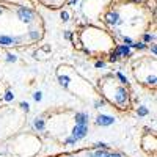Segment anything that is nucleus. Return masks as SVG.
Here are the masks:
<instances>
[{"mask_svg": "<svg viewBox=\"0 0 157 157\" xmlns=\"http://www.w3.org/2000/svg\"><path fill=\"white\" fill-rule=\"evenodd\" d=\"M148 83H155V75H152V77H148Z\"/></svg>", "mask_w": 157, "mask_h": 157, "instance_id": "21", "label": "nucleus"}, {"mask_svg": "<svg viewBox=\"0 0 157 157\" xmlns=\"http://www.w3.org/2000/svg\"><path fill=\"white\" fill-rule=\"evenodd\" d=\"M109 157H121V154H116V152H113V154H109Z\"/></svg>", "mask_w": 157, "mask_h": 157, "instance_id": "27", "label": "nucleus"}, {"mask_svg": "<svg viewBox=\"0 0 157 157\" xmlns=\"http://www.w3.org/2000/svg\"><path fill=\"white\" fill-rule=\"evenodd\" d=\"M96 68H104V61H98L96 63Z\"/></svg>", "mask_w": 157, "mask_h": 157, "instance_id": "24", "label": "nucleus"}, {"mask_svg": "<svg viewBox=\"0 0 157 157\" xmlns=\"http://www.w3.org/2000/svg\"><path fill=\"white\" fill-rule=\"evenodd\" d=\"M137 113H138V116H146L148 115V109L146 107H138Z\"/></svg>", "mask_w": 157, "mask_h": 157, "instance_id": "11", "label": "nucleus"}, {"mask_svg": "<svg viewBox=\"0 0 157 157\" xmlns=\"http://www.w3.org/2000/svg\"><path fill=\"white\" fill-rule=\"evenodd\" d=\"M115 55L118 57V55H124V57H130V47H129V44H126V46H120L116 49V52H115Z\"/></svg>", "mask_w": 157, "mask_h": 157, "instance_id": "6", "label": "nucleus"}, {"mask_svg": "<svg viewBox=\"0 0 157 157\" xmlns=\"http://www.w3.org/2000/svg\"><path fill=\"white\" fill-rule=\"evenodd\" d=\"M132 47H135V49H146V44H141V43H138V44H130Z\"/></svg>", "mask_w": 157, "mask_h": 157, "instance_id": "16", "label": "nucleus"}, {"mask_svg": "<svg viewBox=\"0 0 157 157\" xmlns=\"http://www.w3.org/2000/svg\"><path fill=\"white\" fill-rule=\"evenodd\" d=\"M13 99H14V94H13L11 91H6V94H5V101H6V102H11Z\"/></svg>", "mask_w": 157, "mask_h": 157, "instance_id": "12", "label": "nucleus"}, {"mask_svg": "<svg viewBox=\"0 0 157 157\" xmlns=\"http://www.w3.org/2000/svg\"><path fill=\"white\" fill-rule=\"evenodd\" d=\"M118 78H120V80H121L123 83H127V78H126V77H124L121 72H118Z\"/></svg>", "mask_w": 157, "mask_h": 157, "instance_id": "17", "label": "nucleus"}, {"mask_svg": "<svg viewBox=\"0 0 157 157\" xmlns=\"http://www.w3.org/2000/svg\"><path fill=\"white\" fill-rule=\"evenodd\" d=\"M75 123L77 124H82V126H86L88 124V113H83V112H80V113H75Z\"/></svg>", "mask_w": 157, "mask_h": 157, "instance_id": "5", "label": "nucleus"}, {"mask_svg": "<svg viewBox=\"0 0 157 157\" xmlns=\"http://www.w3.org/2000/svg\"><path fill=\"white\" fill-rule=\"evenodd\" d=\"M75 141H77L75 138H68V140H66V143H68V145H74Z\"/></svg>", "mask_w": 157, "mask_h": 157, "instance_id": "23", "label": "nucleus"}, {"mask_svg": "<svg viewBox=\"0 0 157 157\" xmlns=\"http://www.w3.org/2000/svg\"><path fill=\"white\" fill-rule=\"evenodd\" d=\"M115 123V118L109 116V115H99L96 118V124L98 126H112Z\"/></svg>", "mask_w": 157, "mask_h": 157, "instance_id": "3", "label": "nucleus"}, {"mask_svg": "<svg viewBox=\"0 0 157 157\" xmlns=\"http://www.w3.org/2000/svg\"><path fill=\"white\" fill-rule=\"evenodd\" d=\"M0 44L2 46H11V44H14V39L10 38V36H0Z\"/></svg>", "mask_w": 157, "mask_h": 157, "instance_id": "8", "label": "nucleus"}, {"mask_svg": "<svg viewBox=\"0 0 157 157\" xmlns=\"http://www.w3.org/2000/svg\"><path fill=\"white\" fill-rule=\"evenodd\" d=\"M94 157H109V152H105V151H98L96 154H93Z\"/></svg>", "mask_w": 157, "mask_h": 157, "instance_id": "13", "label": "nucleus"}, {"mask_svg": "<svg viewBox=\"0 0 157 157\" xmlns=\"http://www.w3.org/2000/svg\"><path fill=\"white\" fill-rule=\"evenodd\" d=\"M33 99H35L36 102H39V101L43 99V93H39V91H36V93L33 94Z\"/></svg>", "mask_w": 157, "mask_h": 157, "instance_id": "14", "label": "nucleus"}, {"mask_svg": "<svg viewBox=\"0 0 157 157\" xmlns=\"http://www.w3.org/2000/svg\"><path fill=\"white\" fill-rule=\"evenodd\" d=\"M21 107H22L25 112H29V104H27V102H22V104H21Z\"/></svg>", "mask_w": 157, "mask_h": 157, "instance_id": "20", "label": "nucleus"}, {"mask_svg": "<svg viewBox=\"0 0 157 157\" xmlns=\"http://www.w3.org/2000/svg\"><path fill=\"white\" fill-rule=\"evenodd\" d=\"M124 43H127V44H132V39H130V38H124Z\"/></svg>", "mask_w": 157, "mask_h": 157, "instance_id": "26", "label": "nucleus"}, {"mask_svg": "<svg viewBox=\"0 0 157 157\" xmlns=\"http://www.w3.org/2000/svg\"><path fill=\"white\" fill-rule=\"evenodd\" d=\"M35 127H36L38 130H43V129H44V121H43V120H38V118H36V120H35Z\"/></svg>", "mask_w": 157, "mask_h": 157, "instance_id": "10", "label": "nucleus"}, {"mask_svg": "<svg viewBox=\"0 0 157 157\" xmlns=\"http://www.w3.org/2000/svg\"><path fill=\"white\" fill-rule=\"evenodd\" d=\"M58 80H60V83H61L63 86H68V83H69V77H68V75H60V77H58Z\"/></svg>", "mask_w": 157, "mask_h": 157, "instance_id": "9", "label": "nucleus"}, {"mask_svg": "<svg viewBox=\"0 0 157 157\" xmlns=\"http://www.w3.org/2000/svg\"><path fill=\"white\" fill-rule=\"evenodd\" d=\"M30 36H32V38H33V39H36V38H38V36H39V35H38V33H36V32H32V33H30Z\"/></svg>", "mask_w": 157, "mask_h": 157, "instance_id": "25", "label": "nucleus"}, {"mask_svg": "<svg viewBox=\"0 0 157 157\" xmlns=\"http://www.w3.org/2000/svg\"><path fill=\"white\" fill-rule=\"evenodd\" d=\"M17 16H19V19H21L22 22L30 24L32 19H33V11L29 10V8H25V6H22V8L17 10Z\"/></svg>", "mask_w": 157, "mask_h": 157, "instance_id": "1", "label": "nucleus"}, {"mask_svg": "<svg viewBox=\"0 0 157 157\" xmlns=\"http://www.w3.org/2000/svg\"><path fill=\"white\" fill-rule=\"evenodd\" d=\"M0 14H3V8H0Z\"/></svg>", "mask_w": 157, "mask_h": 157, "instance_id": "28", "label": "nucleus"}, {"mask_svg": "<svg viewBox=\"0 0 157 157\" xmlns=\"http://www.w3.org/2000/svg\"><path fill=\"white\" fill-rule=\"evenodd\" d=\"M60 17L63 19V21H69V14L66 11H61V14H60Z\"/></svg>", "mask_w": 157, "mask_h": 157, "instance_id": "15", "label": "nucleus"}, {"mask_svg": "<svg viewBox=\"0 0 157 157\" xmlns=\"http://www.w3.org/2000/svg\"><path fill=\"white\" fill-rule=\"evenodd\" d=\"M115 99H116L118 104H121V105H123V104H126L127 102V91L123 90V88H120V90H118V94L115 96Z\"/></svg>", "mask_w": 157, "mask_h": 157, "instance_id": "4", "label": "nucleus"}, {"mask_svg": "<svg viewBox=\"0 0 157 157\" xmlns=\"http://www.w3.org/2000/svg\"><path fill=\"white\" fill-rule=\"evenodd\" d=\"M86 130H88V127H86V126L75 124V127L72 129V138H75V140H80V138H83V137L86 135Z\"/></svg>", "mask_w": 157, "mask_h": 157, "instance_id": "2", "label": "nucleus"}, {"mask_svg": "<svg viewBox=\"0 0 157 157\" xmlns=\"http://www.w3.org/2000/svg\"><path fill=\"white\" fill-rule=\"evenodd\" d=\"M96 148H104V149H107V145H105V143H98Z\"/></svg>", "mask_w": 157, "mask_h": 157, "instance_id": "22", "label": "nucleus"}, {"mask_svg": "<svg viewBox=\"0 0 157 157\" xmlns=\"http://www.w3.org/2000/svg\"><path fill=\"white\" fill-rule=\"evenodd\" d=\"M6 60H8V61H13V63H14V61H16L17 58H16L14 55H11V54H8V58H6Z\"/></svg>", "mask_w": 157, "mask_h": 157, "instance_id": "19", "label": "nucleus"}, {"mask_svg": "<svg viewBox=\"0 0 157 157\" xmlns=\"http://www.w3.org/2000/svg\"><path fill=\"white\" fill-rule=\"evenodd\" d=\"M105 19H107V22H109L110 25H115V24L118 22V19H120V14H118V13H109Z\"/></svg>", "mask_w": 157, "mask_h": 157, "instance_id": "7", "label": "nucleus"}, {"mask_svg": "<svg viewBox=\"0 0 157 157\" xmlns=\"http://www.w3.org/2000/svg\"><path fill=\"white\" fill-rule=\"evenodd\" d=\"M143 39H145L146 43H149V41H152V39H154V36L152 35H145V36H143Z\"/></svg>", "mask_w": 157, "mask_h": 157, "instance_id": "18", "label": "nucleus"}]
</instances>
